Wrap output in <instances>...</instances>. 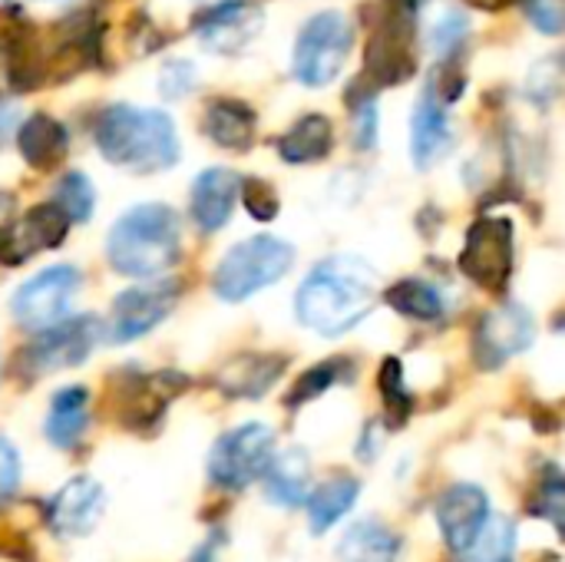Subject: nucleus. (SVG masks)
Wrapping results in <instances>:
<instances>
[{"label":"nucleus","mask_w":565,"mask_h":562,"mask_svg":"<svg viewBox=\"0 0 565 562\" xmlns=\"http://www.w3.org/2000/svg\"><path fill=\"white\" fill-rule=\"evenodd\" d=\"M381 282L367 258L331 255L318 262L295 295V315L321 338H341L377 305Z\"/></svg>","instance_id":"f257e3e1"},{"label":"nucleus","mask_w":565,"mask_h":562,"mask_svg":"<svg viewBox=\"0 0 565 562\" xmlns=\"http://www.w3.org/2000/svg\"><path fill=\"white\" fill-rule=\"evenodd\" d=\"M93 139L106 162L142 176L172 169L182 156L172 116L129 103L106 106L93 123Z\"/></svg>","instance_id":"f03ea898"},{"label":"nucleus","mask_w":565,"mask_h":562,"mask_svg":"<svg viewBox=\"0 0 565 562\" xmlns=\"http://www.w3.org/2000/svg\"><path fill=\"white\" fill-rule=\"evenodd\" d=\"M182 255V225L179 215L162 202L132 205L106 235V258L113 272L126 278H159Z\"/></svg>","instance_id":"7ed1b4c3"},{"label":"nucleus","mask_w":565,"mask_h":562,"mask_svg":"<svg viewBox=\"0 0 565 562\" xmlns=\"http://www.w3.org/2000/svg\"><path fill=\"white\" fill-rule=\"evenodd\" d=\"M295 262V248L285 238L275 235H255L245 238L238 245H232L215 275H212V288L222 301H245L252 295H258L262 288L281 282L291 272Z\"/></svg>","instance_id":"20e7f679"},{"label":"nucleus","mask_w":565,"mask_h":562,"mask_svg":"<svg viewBox=\"0 0 565 562\" xmlns=\"http://www.w3.org/2000/svg\"><path fill=\"white\" fill-rule=\"evenodd\" d=\"M414 30H417V0H381V20L374 23L364 53V83L381 89V86H401L414 76L417 70Z\"/></svg>","instance_id":"39448f33"},{"label":"nucleus","mask_w":565,"mask_h":562,"mask_svg":"<svg viewBox=\"0 0 565 562\" xmlns=\"http://www.w3.org/2000/svg\"><path fill=\"white\" fill-rule=\"evenodd\" d=\"M354 46V26L341 10H321L295 36V53H291V73L298 83L321 89L334 83L351 56Z\"/></svg>","instance_id":"423d86ee"},{"label":"nucleus","mask_w":565,"mask_h":562,"mask_svg":"<svg viewBox=\"0 0 565 562\" xmlns=\"http://www.w3.org/2000/svg\"><path fill=\"white\" fill-rule=\"evenodd\" d=\"M99 338H103V321L99 318H93V315L63 318V321L36 331V338L20 351L17 371L26 381H36V378L53 374V371L76 368L93 354Z\"/></svg>","instance_id":"0eeeda50"},{"label":"nucleus","mask_w":565,"mask_h":562,"mask_svg":"<svg viewBox=\"0 0 565 562\" xmlns=\"http://www.w3.org/2000/svg\"><path fill=\"white\" fill-rule=\"evenodd\" d=\"M513 238H516L513 219H507V215H480L467 229V242H463V252L457 258L460 272L473 285H480V288H487L493 295H503L510 288L513 265H516Z\"/></svg>","instance_id":"6e6552de"},{"label":"nucleus","mask_w":565,"mask_h":562,"mask_svg":"<svg viewBox=\"0 0 565 562\" xmlns=\"http://www.w3.org/2000/svg\"><path fill=\"white\" fill-rule=\"evenodd\" d=\"M275 454V431L268 424H242L222 434L209 454V480L218 490L238 494L255 484Z\"/></svg>","instance_id":"1a4fd4ad"},{"label":"nucleus","mask_w":565,"mask_h":562,"mask_svg":"<svg viewBox=\"0 0 565 562\" xmlns=\"http://www.w3.org/2000/svg\"><path fill=\"white\" fill-rule=\"evenodd\" d=\"M76 291H79V272L73 265H50L17 288L10 308L20 328L43 331L66 318Z\"/></svg>","instance_id":"9d476101"},{"label":"nucleus","mask_w":565,"mask_h":562,"mask_svg":"<svg viewBox=\"0 0 565 562\" xmlns=\"http://www.w3.org/2000/svg\"><path fill=\"white\" fill-rule=\"evenodd\" d=\"M179 291H182L179 282H156V278L119 291L109 308V331H103V335L116 344L149 335L172 315Z\"/></svg>","instance_id":"9b49d317"},{"label":"nucleus","mask_w":565,"mask_h":562,"mask_svg":"<svg viewBox=\"0 0 565 562\" xmlns=\"http://www.w3.org/2000/svg\"><path fill=\"white\" fill-rule=\"evenodd\" d=\"M533 338H536L533 315L516 301H503L480 318L473 331V358L483 371H497L510 358L523 354L533 344Z\"/></svg>","instance_id":"f8f14e48"},{"label":"nucleus","mask_w":565,"mask_h":562,"mask_svg":"<svg viewBox=\"0 0 565 562\" xmlns=\"http://www.w3.org/2000/svg\"><path fill=\"white\" fill-rule=\"evenodd\" d=\"M265 13L252 0H218L195 13L192 30L199 43L222 56H238L262 30Z\"/></svg>","instance_id":"ddd939ff"},{"label":"nucleus","mask_w":565,"mask_h":562,"mask_svg":"<svg viewBox=\"0 0 565 562\" xmlns=\"http://www.w3.org/2000/svg\"><path fill=\"white\" fill-rule=\"evenodd\" d=\"M106 510V494L93 477H73L66 480L50 507H46V523L56 537H86L96 530L99 517Z\"/></svg>","instance_id":"4468645a"},{"label":"nucleus","mask_w":565,"mask_h":562,"mask_svg":"<svg viewBox=\"0 0 565 562\" xmlns=\"http://www.w3.org/2000/svg\"><path fill=\"white\" fill-rule=\"evenodd\" d=\"M487 517H490V497L473 484H454L437 500V527L457 556L470 547V540L477 537Z\"/></svg>","instance_id":"2eb2a0df"},{"label":"nucleus","mask_w":565,"mask_h":562,"mask_svg":"<svg viewBox=\"0 0 565 562\" xmlns=\"http://www.w3.org/2000/svg\"><path fill=\"white\" fill-rule=\"evenodd\" d=\"M447 106L450 103L434 86L417 99V109L411 119V152H414L417 169L437 166L454 149V126H450Z\"/></svg>","instance_id":"dca6fc26"},{"label":"nucleus","mask_w":565,"mask_h":562,"mask_svg":"<svg viewBox=\"0 0 565 562\" xmlns=\"http://www.w3.org/2000/svg\"><path fill=\"white\" fill-rule=\"evenodd\" d=\"M238 189H242V179L232 172V169H205L195 182H192V199H189V212H192V222L202 229V232H218L228 225L232 212H235V202H238Z\"/></svg>","instance_id":"f3484780"},{"label":"nucleus","mask_w":565,"mask_h":562,"mask_svg":"<svg viewBox=\"0 0 565 562\" xmlns=\"http://www.w3.org/2000/svg\"><path fill=\"white\" fill-rule=\"evenodd\" d=\"M288 368V358L285 354H258V351H248V354H235L228 358L218 374H215V388L225 394V397H262L271 391V384L285 374Z\"/></svg>","instance_id":"a211bd4d"},{"label":"nucleus","mask_w":565,"mask_h":562,"mask_svg":"<svg viewBox=\"0 0 565 562\" xmlns=\"http://www.w3.org/2000/svg\"><path fill=\"white\" fill-rule=\"evenodd\" d=\"M185 378L179 371H159V374H146V378H136L132 384H126V394H122V424L132 427V431H142L146 424H156L166 411V404L185 391Z\"/></svg>","instance_id":"6ab92c4d"},{"label":"nucleus","mask_w":565,"mask_h":562,"mask_svg":"<svg viewBox=\"0 0 565 562\" xmlns=\"http://www.w3.org/2000/svg\"><path fill=\"white\" fill-rule=\"evenodd\" d=\"M255 126H258L255 109L232 96L212 99L202 116V132L209 136V142H215L228 152H245L255 142Z\"/></svg>","instance_id":"aec40b11"},{"label":"nucleus","mask_w":565,"mask_h":562,"mask_svg":"<svg viewBox=\"0 0 565 562\" xmlns=\"http://www.w3.org/2000/svg\"><path fill=\"white\" fill-rule=\"evenodd\" d=\"M265 497L278 507H301L311 494V460L301 447H288L278 457L271 454L265 467Z\"/></svg>","instance_id":"412c9836"},{"label":"nucleus","mask_w":565,"mask_h":562,"mask_svg":"<svg viewBox=\"0 0 565 562\" xmlns=\"http://www.w3.org/2000/svg\"><path fill=\"white\" fill-rule=\"evenodd\" d=\"M89 427V391L79 384H70L53 394L50 414H46V441L56 450H73Z\"/></svg>","instance_id":"4be33fe9"},{"label":"nucleus","mask_w":565,"mask_h":562,"mask_svg":"<svg viewBox=\"0 0 565 562\" xmlns=\"http://www.w3.org/2000/svg\"><path fill=\"white\" fill-rule=\"evenodd\" d=\"M17 149L26 159V166H33V169H53L66 156V149H70L66 126L60 119H53L50 113H33L17 129Z\"/></svg>","instance_id":"5701e85b"},{"label":"nucleus","mask_w":565,"mask_h":562,"mask_svg":"<svg viewBox=\"0 0 565 562\" xmlns=\"http://www.w3.org/2000/svg\"><path fill=\"white\" fill-rule=\"evenodd\" d=\"M334 149V126L328 116L321 113H308L301 116L288 132H281L278 139V156L288 166H311L321 162L328 152Z\"/></svg>","instance_id":"b1692460"},{"label":"nucleus","mask_w":565,"mask_h":562,"mask_svg":"<svg viewBox=\"0 0 565 562\" xmlns=\"http://www.w3.org/2000/svg\"><path fill=\"white\" fill-rule=\"evenodd\" d=\"M401 537L381 520H358L338 543V562H397Z\"/></svg>","instance_id":"393cba45"},{"label":"nucleus","mask_w":565,"mask_h":562,"mask_svg":"<svg viewBox=\"0 0 565 562\" xmlns=\"http://www.w3.org/2000/svg\"><path fill=\"white\" fill-rule=\"evenodd\" d=\"M358 497H361V484L354 477H344V474L324 480L321 487H311V494L305 500L311 533H318V537L328 533L338 520H344L351 513Z\"/></svg>","instance_id":"a878e982"},{"label":"nucleus","mask_w":565,"mask_h":562,"mask_svg":"<svg viewBox=\"0 0 565 562\" xmlns=\"http://www.w3.org/2000/svg\"><path fill=\"white\" fill-rule=\"evenodd\" d=\"M70 219L66 212L56 205V202H43L36 209H30L20 225H17V245H20V255H33V252H46V248H56L66 232H70Z\"/></svg>","instance_id":"bb28decb"},{"label":"nucleus","mask_w":565,"mask_h":562,"mask_svg":"<svg viewBox=\"0 0 565 562\" xmlns=\"http://www.w3.org/2000/svg\"><path fill=\"white\" fill-rule=\"evenodd\" d=\"M384 301L401 315V318H411V321H420V325H434L444 318V295L440 288H434L430 282L424 278H404L397 285H391L384 291Z\"/></svg>","instance_id":"cd10ccee"},{"label":"nucleus","mask_w":565,"mask_h":562,"mask_svg":"<svg viewBox=\"0 0 565 562\" xmlns=\"http://www.w3.org/2000/svg\"><path fill=\"white\" fill-rule=\"evenodd\" d=\"M516 553V523L507 517H487L470 547L460 553L463 562H510Z\"/></svg>","instance_id":"c85d7f7f"},{"label":"nucleus","mask_w":565,"mask_h":562,"mask_svg":"<svg viewBox=\"0 0 565 562\" xmlns=\"http://www.w3.org/2000/svg\"><path fill=\"white\" fill-rule=\"evenodd\" d=\"M354 371H358V368H354L348 358H331V361H321V364H315L311 371H305V374L298 378V384L291 388V394L285 397V404H288V407L311 404L315 397H321L324 391L338 388L341 381H351V378H358Z\"/></svg>","instance_id":"c756f323"},{"label":"nucleus","mask_w":565,"mask_h":562,"mask_svg":"<svg viewBox=\"0 0 565 562\" xmlns=\"http://www.w3.org/2000/svg\"><path fill=\"white\" fill-rule=\"evenodd\" d=\"M377 388H381V397H384V421H387V427H404L411 411H414V394L404 384V368H401L397 358H387L381 364Z\"/></svg>","instance_id":"7c9ffc66"},{"label":"nucleus","mask_w":565,"mask_h":562,"mask_svg":"<svg viewBox=\"0 0 565 562\" xmlns=\"http://www.w3.org/2000/svg\"><path fill=\"white\" fill-rule=\"evenodd\" d=\"M70 222H86L96 209V189L83 172H66L56 185V199H53Z\"/></svg>","instance_id":"2f4dec72"},{"label":"nucleus","mask_w":565,"mask_h":562,"mask_svg":"<svg viewBox=\"0 0 565 562\" xmlns=\"http://www.w3.org/2000/svg\"><path fill=\"white\" fill-rule=\"evenodd\" d=\"M530 513L540 520H550L556 530H563V513H565V484L563 474L556 467L546 470V477L536 487V497L530 503Z\"/></svg>","instance_id":"473e14b6"},{"label":"nucleus","mask_w":565,"mask_h":562,"mask_svg":"<svg viewBox=\"0 0 565 562\" xmlns=\"http://www.w3.org/2000/svg\"><path fill=\"white\" fill-rule=\"evenodd\" d=\"M238 195H242L248 215L258 219V222H271L278 215V209H281L275 185H268L265 179H245L242 189H238Z\"/></svg>","instance_id":"72a5a7b5"},{"label":"nucleus","mask_w":565,"mask_h":562,"mask_svg":"<svg viewBox=\"0 0 565 562\" xmlns=\"http://www.w3.org/2000/svg\"><path fill=\"white\" fill-rule=\"evenodd\" d=\"M195 79H199V70L189 60H169L159 73V93L166 99H182L192 93Z\"/></svg>","instance_id":"f704fd0d"},{"label":"nucleus","mask_w":565,"mask_h":562,"mask_svg":"<svg viewBox=\"0 0 565 562\" xmlns=\"http://www.w3.org/2000/svg\"><path fill=\"white\" fill-rule=\"evenodd\" d=\"M17 199L10 192H0V262L3 265H13V262H23L20 255V245H17Z\"/></svg>","instance_id":"c9c22d12"},{"label":"nucleus","mask_w":565,"mask_h":562,"mask_svg":"<svg viewBox=\"0 0 565 562\" xmlns=\"http://www.w3.org/2000/svg\"><path fill=\"white\" fill-rule=\"evenodd\" d=\"M526 89H530V96H533L536 103H553V99L559 96V89H563V60H559V56L543 60V63L533 70Z\"/></svg>","instance_id":"e433bc0d"},{"label":"nucleus","mask_w":565,"mask_h":562,"mask_svg":"<svg viewBox=\"0 0 565 562\" xmlns=\"http://www.w3.org/2000/svg\"><path fill=\"white\" fill-rule=\"evenodd\" d=\"M523 10L530 17V23L546 33V36H559L565 26V0H523Z\"/></svg>","instance_id":"4c0bfd02"},{"label":"nucleus","mask_w":565,"mask_h":562,"mask_svg":"<svg viewBox=\"0 0 565 562\" xmlns=\"http://www.w3.org/2000/svg\"><path fill=\"white\" fill-rule=\"evenodd\" d=\"M351 119H354V136L361 149L374 146L377 136V109H374V93L364 96H351Z\"/></svg>","instance_id":"58836bf2"},{"label":"nucleus","mask_w":565,"mask_h":562,"mask_svg":"<svg viewBox=\"0 0 565 562\" xmlns=\"http://www.w3.org/2000/svg\"><path fill=\"white\" fill-rule=\"evenodd\" d=\"M20 487V454L17 447L0 437V503H7Z\"/></svg>","instance_id":"ea45409f"},{"label":"nucleus","mask_w":565,"mask_h":562,"mask_svg":"<svg viewBox=\"0 0 565 562\" xmlns=\"http://www.w3.org/2000/svg\"><path fill=\"white\" fill-rule=\"evenodd\" d=\"M463 36H467V20H463L460 13H447V17L434 26V46L444 53V60L463 43Z\"/></svg>","instance_id":"a19ab883"},{"label":"nucleus","mask_w":565,"mask_h":562,"mask_svg":"<svg viewBox=\"0 0 565 562\" xmlns=\"http://www.w3.org/2000/svg\"><path fill=\"white\" fill-rule=\"evenodd\" d=\"M463 3H470V7H477V10H503V7H510L513 0H463Z\"/></svg>","instance_id":"79ce46f5"}]
</instances>
